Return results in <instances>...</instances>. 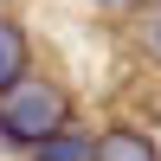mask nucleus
<instances>
[{
    "instance_id": "nucleus-1",
    "label": "nucleus",
    "mask_w": 161,
    "mask_h": 161,
    "mask_svg": "<svg viewBox=\"0 0 161 161\" xmlns=\"http://www.w3.org/2000/svg\"><path fill=\"white\" fill-rule=\"evenodd\" d=\"M71 123V97H64V84H52V77H32L26 71L19 84L0 90V148H26L32 155L39 142L52 136V129Z\"/></svg>"
},
{
    "instance_id": "nucleus-2",
    "label": "nucleus",
    "mask_w": 161,
    "mask_h": 161,
    "mask_svg": "<svg viewBox=\"0 0 161 161\" xmlns=\"http://www.w3.org/2000/svg\"><path fill=\"white\" fill-rule=\"evenodd\" d=\"M90 161H161V148L148 129H103L90 142Z\"/></svg>"
},
{
    "instance_id": "nucleus-3",
    "label": "nucleus",
    "mask_w": 161,
    "mask_h": 161,
    "mask_svg": "<svg viewBox=\"0 0 161 161\" xmlns=\"http://www.w3.org/2000/svg\"><path fill=\"white\" fill-rule=\"evenodd\" d=\"M26 71H32V39H26L19 19H7V13H0V90L19 84Z\"/></svg>"
},
{
    "instance_id": "nucleus-4",
    "label": "nucleus",
    "mask_w": 161,
    "mask_h": 161,
    "mask_svg": "<svg viewBox=\"0 0 161 161\" xmlns=\"http://www.w3.org/2000/svg\"><path fill=\"white\" fill-rule=\"evenodd\" d=\"M90 142H97L90 129H71V123H64V129H52V136L32 148V161H90Z\"/></svg>"
},
{
    "instance_id": "nucleus-5",
    "label": "nucleus",
    "mask_w": 161,
    "mask_h": 161,
    "mask_svg": "<svg viewBox=\"0 0 161 161\" xmlns=\"http://www.w3.org/2000/svg\"><path fill=\"white\" fill-rule=\"evenodd\" d=\"M136 45H142L148 64H161V7H155V0L142 7V19H136Z\"/></svg>"
},
{
    "instance_id": "nucleus-6",
    "label": "nucleus",
    "mask_w": 161,
    "mask_h": 161,
    "mask_svg": "<svg viewBox=\"0 0 161 161\" xmlns=\"http://www.w3.org/2000/svg\"><path fill=\"white\" fill-rule=\"evenodd\" d=\"M90 7H97V13H110V19H123V13H142L148 0H90Z\"/></svg>"
},
{
    "instance_id": "nucleus-7",
    "label": "nucleus",
    "mask_w": 161,
    "mask_h": 161,
    "mask_svg": "<svg viewBox=\"0 0 161 161\" xmlns=\"http://www.w3.org/2000/svg\"><path fill=\"white\" fill-rule=\"evenodd\" d=\"M155 7H161V0H155Z\"/></svg>"
}]
</instances>
